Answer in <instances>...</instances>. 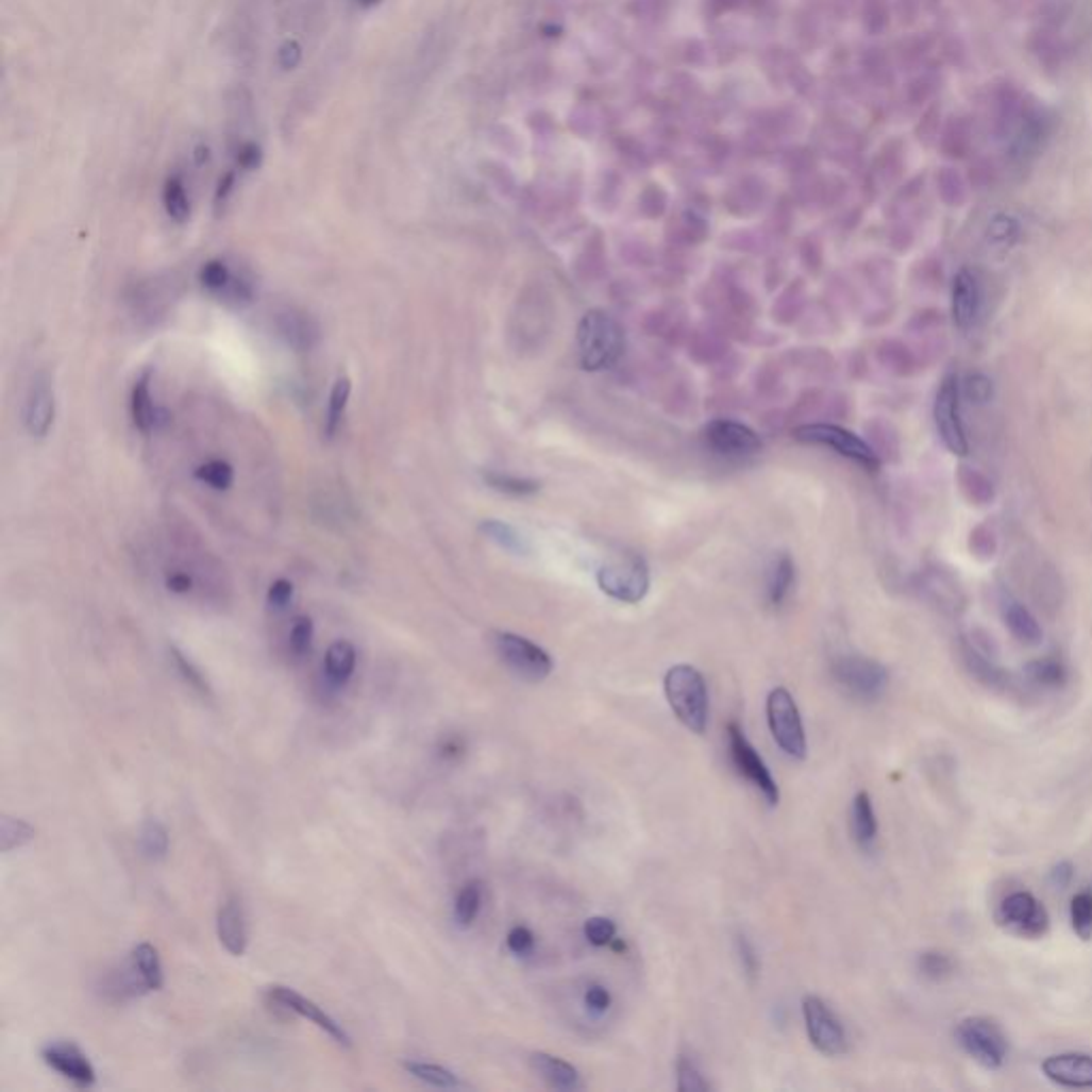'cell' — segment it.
I'll return each mask as SVG.
<instances>
[{
	"instance_id": "obj_1",
	"label": "cell",
	"mask_w": 1092,
	"mask_h": 1092,
	"mask_svg": "<svg viewBox=\"0 0 1092 1092\" xmlns=\"http://www.w3.org/2000/svg\"><path fill=\"white\" fill-rule=\"evenodd\" d=\"M578 363L587 372L615 368L625 352V331L615 316L604 309H589L576 331Z\"/></svg>"
},
{
	"instance_id": "obj_2",
	"label": "cell",
	"mask_w": 1092,
	"mask_h": 1092,
	"mask_svg": "<svg viewBox=\"0 0 1092 1092\" xmlns=\"http://www.w3.org/2000/svg\"><path fill=\"white\" fill-rule=\"evenodd\" d=\"M663 693L674 717L693 735H704L708 725V687L702 672L689 663L672 666L663 676Z\"/></svg>"
},
{
	"instance_id": "obj_3",
	"label": "cell",
	"mask_w": 1092,
	"mask_h": 1092,
	"mask_svg": "<svg viewBox=\"0 0 1092 1092\" xmlns=\"http://www.w3.org/2000/svg\"><path fill=\"white\" fill-rule=\"evenodd\" d=\"M600 589L617 602L636 604L649 593L651 576L646 561L634 553H619L598 570Z\"/></svg>"
},
{
	"instance_id": "obj_4",
	"label": "cell",
	"mask_w": 1092,
	"mask_h": 1092,
	"mask_svg": "<svg viewBox=\"0 0 1092 1092\" xmlns=\"http://www.w3.org/2000/svg\"><path fill=\"white\" fill-rule=\"evenodd\" d=\"M767 721L775 743L794 760L807 756L805 723L794 695L786 687H775L767 698Z\"/></svg>"
},
{
	"instance_id": "obj_5",
	"label": "cell",
	"mask_w": 1092,
	"mask_h": 1092,
	"mask_svg": "<svg viewBox=\"0 0 1092 1092\" xmlns=\"http://www.w3.org/2000/svg\"><path fill=\"white\" fill-rule=\"evenodd\" d=\"M725 737H727V752H730V760H733L737 773L745 782H750V786L767 801V805L777 807L779 799H782L779 786H777L773 773L769 771L767 762L760 758L756 747L745 737L743 727L737 721H730L725 727Z\"/></svg>"
},
{
	"instance_id": "obj_6",
	"label": "cell",
	"mask_w": 1092,
	"mask_h": 1092,
	"mask_svg": "<svg viewBox=\"0 0 1092 1092\" xmlns=\"http://www.w3.org/2000/svg\"><path fill=\"white\" fill-rule=\"evenodd\" d=\"M491 642L502 663L519 678L540 683L549 678L555 668L553 657L540 644L532 642L525 636L513 632H493Z\"/></svg>"
},
{
	"instance_id": "obj_7",
	"label": "cell",
	"mask_w": 1092,
	"mask_h": 1092,
	"mask_svg": "<svg viewBox=\"0 0 1092 1092\" xmlns=\"http://www.w3.org/2000/svg\"><path fill=\"white\" fill-rule=\"evenodd\" d=\"M835 683L852 698L873 702L888 689V670L877 659L864 655H841L833 661Z\"/></svg>"
},
{
	"instance_id": "obj_8",
	"label": "cell",
	"mask_w": 1092,
	"mask_h": 1092,
	"mask_svg": "<svg viewBox=\"0 0 1092 1092\" xmlns=\"http://www.w3.org/2000/svg\"><path fill=\"white\" fill-rule=\"evenodd\" d=\"M935 425L941 442L952 455H967L969 440L962 423V385L956 374H947L935 398Z\"/></svg>"
},
{
	"instance_id": "obj_9",
	"label": "cell",
	"mask_w": 1092,
	"mask_h": 1092,
	"mask_svg": "<svg viewBox=\"0 0 1092 1092\" xmlns=\"http://www.w3.org/2000/svg\"><path fill=\"white\" fill-rule=\"evenodd\" d=\"M960 1047L981 1066L998 1069L1007 1058V1037L1001 1026L988 1018H967L956 1028Z\"/></svg>"
},
{
	"instance_id": "obj_10",
	"label": "cell",
	"mask_w": 1092,
	"mask_h": 1092,
	"mask_svg": "<svg viewBox=\"0 0 1092 1092\" xmlns=\"http://www.w3.org/2000/svg\"><path fill=\"white\" fill-rule=\"evenodd\" d=\"M803 1018L811 1045L824 1056H843L847 1052V1032L826 1001L816 994L803 998Z\"/></svg>"
},
{
	"instance_id": "obj_11",
	"label": "cell",
	"mask_w": 1092,
	"mask_h": 1092,
	"mask_svg": "<svg viewBox=\"0 0 1092 1092\" xmlns=\"http://www.w3.org/2000/svg\"><path fill=\"white\" fill-rule=\"evenodd\" d=\"M794 438L799 442L826 447V449L839 453L841 457L867 468L869 472L879 470L877 453L862 438L852 434L850 430H843L837 425H803V427L794 430Z\"/></svg>"
},
{
	"instance_id": "obj_12",
	"label": "cell",
	"mask_w": 1092,
	"mask_h": 1092,
	"mask_svg": "<svg viewBox=\"0 0 1092 1092\" xmlns=\"http://www.w3.org/2000/svg\"><path fill=\"white\" fill-rule=\"evenodd\" d=\"M702 438L712 455L727 461L750 459L762 451V440L752 427L727 419L710 421L704 427Z\"/></svg>"
},
{
	"instance_id": "obj_13",
	"label": "cell",
	"mask_w": 1092,
	"mask_h": 1092,
	"mask_svg": "<svg viewBox=\"0 0 1092 1092\" xmlns=\"http://www.w3.org/2000/svg\"><path fill=\"white\" fill-rule=\"evenodd\" d=\"M998 924L1024 939H1039L1049 928V915L1045 907L1030 892H1013L998 905Z\"/></svg>"
},
{
	"instance_id": "obj_14",
	"label": "cell",
	"mask_w": 1092,
	"mask_h": 1092,
	"mask_svg": "<svg viewBox=\"0 0 1092 1092\" xmlns=\"http://www.w3.org/2000/svg\"><path fill=\"white\" fill-rule=\"evenodd\" d=\"M267 998L271 1005H275L278 1009H284L288 1013H295L299 1018H305L309 1020L312 1024H316L320 1030H324L335 1043L343 1045V1047H350L352 1045V1039L348 1035V1030L333 1018L329 1015L320 1005H316L314 1001H309L307 996H303L301 992H297L295 988H288V986H271L267 988Z\"/></svg>"
},
{
	"instance_id": "obj_15",
	"label": "cell",
	"mask_w": 1092,
	"mask_h": 1092,
	"mask_svg": "<svg viewBox=\"0 0 1092 1092\" xmlns=\"http://www.w3.org/2000/svg\"><path fill=\"white\" fill-rule=\"evenodd\" d=\"M44 1062L54 1069L58 1075H63L67 1081H71L78 1088H90L97 1083V1069L86 1056V1052L65 1039L50 1041L41 1047Z\"/></svg>"
},
{
	"instance_id": "obj_16",
	"label": "cell",
	"mask_w": 1092,
	"mask_h": 1092,
	"mask_svg": "<svg viewBox=\"0 0 1092 1092\" xmlns=\"http://www.w3.org/2000/svg\"><path fill=\"white\" fill-rule=\"evenodd\" d=\"M56 419V393L52 379L46 372H39L27 393L24 404V427L33 438H46Z\"/></svg>"
},
{
	"instance_id": "obj_17",
	"label": "cell",
	"mask_w": 1092,
	"mask_h": 1092,
	"mask_svg": "<svg viewBox=\"0 0 1092 1092\" xmlns=\"http://www.w3.org/2000/svg\"><path fill=\"white\" fill-rule=\"evenodd\" d=\"M981 284L969 269H960L952 282V318L960 331L975 326L981 314Z\"/></svg>"
},
{
	"instance_id": "obj_18",
	"label": "cell",
	"mask_w": 1092,
	"mask_h": 1092,
	"mask_svg": "<svg viewBox=\"0 0 1092 1092\" xmlns=\"http://www.w3.org/2000/svg\"><path fill=\"white\" fill-rule=\"evenodd\" d=\"M1043 1075L1062 1088H1092V1056L1088 1054H1056L1047 1056L1041 1064Z\"/></svg>"
},
{
	"instance_id": "obj_19",
	"label": "cell",
	"mask_w": 1092,
	"mask_h": 1092,
	"mask_svg": "<svg viewBox=\"0 0 1092 1092\" xmlns=\"http://www.w3.org/2000/svg\"><path fill=\"white\" fill-rule=\"evenodd\" d=\"M278 335L297 352H309L320 341V324L303 309L288 307L275 316Z\"/></svg>"
},
{
	"instance_id": "obj_20",
	"label": "cell",
	"mask_w": 1092,
	"mask_h": 1092,
	"mask_svg": "<svg viewBox=\"0 0 1092 1092\" xmlns=\"http://www.w3.org/2000/svg\"><path fill=\"white\" fill-rule=\"evenodd\" d=\"M216 933L222 947L231 956H243L248 950V920L237 898H226L216 915Z\"/></svg>"
},
{
	"instance_id": "obj_21",
	"label": "cell",
	"mask_w": 1092,
	"mask_h": 1092,
	"mask_svg": "<svg viewBox=\"0 0 1092 1092\" xmlns=\"http://www.w3.org/2000/svg\"><path fill=\"white\" fill-rule=\"evenodd\" d=\"M530 1064H532L534 1073L553 1090L570 1092V1090L583 1088L578 1069L559 1056H553L547 1052H534L530 1056Z\"/></svg>"
},
{
	"instance_id": "obj_22",
	"label": "cell",
	"mask_w": 1092,
	"mask_h": 1092,
	"mask_svg": "<svg viewBox=\"0 0 1092 1092\" xmlns=\"http://www.w3.org/2000/svg\"><path fill=\"white\" fill-rule=\"evenodd\" d=\"M1001 615H1003V621L1009 627L1011 636L1018 642H1022L1026 646H1037L1043 640V629H1041L1037 617L1020 600L1005 595L1001 600Z\"/></svg>"
},
{
	"instance_id": "obj_23",
	"label": "cell",
	"mask_w": 1092,
	"mask_h": 1092,
	"mask_svg": "<svg viewBox=\"0 0 1092 1092\" xmlns=\"http://www.w3.org/2000/svg\"><path fill=\"white\" fill-rule=\"evenodd\" d=\"M962 659L971 676L981 685L992 689H1005L1009 685V674L975 640L962 642Z\"/></svg>"
},
{
	"instance_id": "obj_24",
	"label": "cell",
	"mask_w": 1092,
	"mask_h": 1092,
	"mask_svg": "<svg viewBox=\"0 0 1092 1092\" xmlns=\"http://www.w3.org/2000/svg\"><path fill=\"white\" fill-rule=\"evenodd\" d=\"M356 670V649L348 640H335L329 644L322 661L324 681L333 689H341Z\"/></svg>"
},
{
	"instance_id": "obj_25",
	"label": "cell",
	"mask_w": 1092,
	"mask_h": 1092,
	"mask_svg": "<svg viewBox=\"0 0 1092 1092\" xmlns=\"http://www.w3.org/2000/svg\"><path fill=\"white\" fill-rule=\"evenodd\" d=\"M131 967H133V973L135 977L139 979L141 988L148 990V992H156L165 986V971H163V962H161V956H158V950L144 941L139 945L133 947V954H131Z\"/></svg>"
},
{
	"instance_id": "obj_26",
	"label": "cell",
	"mask_w": 1092,
	"mask_h": 1092,
	"mask_svg": "<svg viewBox=\"0 0 1092 1092\" xmlns=\"http://www.w3.org/2000/svg\"><path fill=\"white\" fill-rule=\"evenodd\" d=\"M879 824L869 792H858L852 803V835L860 850H873L877 841Z\"/></svg>"
},
{
	"instance_id": "obj_27",
	"label": "cell",
	"mask_w": 1092,
	"mask_h": 1092,
	"mask_svg": "<svg viewBox=\"0 0 1092 1092\" xmlns=\"http://www.w3.org/2000/svg\"><path fill=\"white\" fill-rule=\"evenodd\" d=\"M131 417L135 427L141 434H152L158 423L163 421L158 415V408L152 402L150 393V372H146L141 379H137L133 391H131Z\"/></svg>"
},
{
	"instance_id": "obj_28",
	"label": "cell",
	"mask_w": 1092,
	"mask_h": 1092,
	"mask_svg": "<svg viewBox=\"0 0 1092 1092\" xmlns=\"http://www.w3.org/2000/svg\"><path fill=\"white\" fill-rule=\"evenodd\" d=\"M163 207L167 216L178 224H184L190 218V195L186 178L180 171L169 173L163 184Z\"/></svg>"
},
{
	"instance_id": "obj_29",
	"label": "cell",
	"mask_w": 1092,
	"mask_h": 1092,
	"mask_svg": "<svg viewBox=\"0 0 1092 1092\" xmlns=\"http://www.w3.org/2000/svg\"><path fill=\"white\" fill-rule=\"evenodd\" d=\"M402 1066L406 1069V1073H410L415 1079L427 1083V1086H434V1088H442V1090H457V1088H464V1079L442 1066V1064H436V1062H425V1060H404Z\"/></svg>"
},
{
	"instance_id": "obj_30",
	"label": "cell",
	"mask_w": 1092,
	"mask_h": 1092,
	"mask_svg": "<svg viewBox=\"0 0 1092 1092\" xmlns=\"http://www.w3.org/2000/svg\"><path fill=\"white\" fill-rule=\"evenodd\" d=\"M928 595L941 610L950 615H958L967 604L960 585L950 574H933L928 583Z\"/></svg>"
},
{
	"instance_id": "obj_31",
	"label": "cell",
	"mask_w": 1092,
	"mask_h": 1092,
	"mask_svg": "<svg viewBox=\"0 0 1092 1092\" xmlns=\"http://www.w3.org/2000/svg\"><path fill=\"white\" fill-rule=\"evenodd\" d=\"M139 845H141V852L148 860L152 862H161L167 858L169 854V847H171V839H169V830L165 828V824H161L158 820L150 818L141 824V830H139Z\"/></svg>"
},
{
	"instance_id": "obj_32",
	"label": "cell",
	"mask_w": 1092,
	"mask_h": 1092,
	"mask_svg": "<svg viewBox=\"0 0 1092 1092\" xmlns=\"http://www.w3.org/2000/svg\"><path fill=\"white\" fill-rule=\"evenodd\" d=\"M1026 676L1030 683L1045 687V689H1058L1066 683V668L1058 657H1039L1032 659L1026 666Z\"/></svg>"
},
{
	"instance_id": "obj_33",
	"label": "cell",
	"mask_w": 1092,
	"mask_h": 1092,
	"mask_svg": "<svg viewBox=\"0 0 1092 1092\" xmlns=\"http://www.w3.org/2000/svg\"><path fill=\"white\" fill-rule=\"evenodd\" d=\"M481 907H483V884L478 879H472L468 881L459 892H457V898H455V909H453V915H455V922L461 926V928H468L474 924V920L478 918L481 913Z\"/></svg>"
},
{
	"instance_id": "obj_34",
	"label": "cell",
	"mask_w": 1092,
	"mask_h": 1092,
	"mask_svg": "<svg viewBox=\"0 0 1092 1092\" xmlns=\"http://www.w3.org/2000/svg\"><path fill=\"white\" fill-rule=\"evenodd\" d=\"M350 393H352L350 381L346 376L337 379L333 389H331L329 404H326V417H324V434H326V438H335V434H337V430H339V425L343 421Z\"/></svg>"
},
{
	"instance_id": "obj_35",
	"label": "cell",
	"mask_w": 1092,
	"mask_h": 1092,
	"mask_svg": "<svg viewBox=\"0 0 1092 1092\" xmlns=\"http://www.w3.org/2000/svg\"><path fill=\"white\" fill-rule=\"evenodd\" d=\"M37 837V828L20 818L5 816L0 820V850L3 854H10L14 850H20L29 845Z\"/></svg>"
},
{
	"instance_id": "obj_36",
	"label": "cell",
	"mask_w": 1092,
	"mask_h": 1092,
	"mask_svg": "<svg viewBox=\"0 0 1092 1092\" xmlns=\"http://www.w3.org/2000/svg\"><path fill=\"white\" fill-rule=\"evenodd\" d=\"M794 564L788 555H782L769 572V600L773 606H782L794 585Z\"/></svg>"
},
{
	"instance_id": "obj_37",
	"label": "cell",
	"mask_w": 1092,
	"mask_h": 1092,
	"mask_svg": "<svg viewBox=\"0 0 1092 1092\" xmlns=\"http://www.w3.org/2000/svg\"><path fill=\"white\" fill-rule=\"evenodd\" d=\"M958 483H960V489L962 493L969 498V502H973L975 506H986L992 502L994 498V487L992 483L988 481L986 474L973 470V468H960L958 472Z\"/></svg>"
},
{
	"instance_id": "obj_38",
	"label": "cell",
	"mask_w": 1092,
	"mask_h": 1092,
	"mask_svg": "<svg viewBox=\"0 0 1092 1092\" xmlns=\"http://www.w3.org/2000/svg\"><path fill=\"white\" fill-rule=\"evenodd\" d=\"M195 478L216 491H226L235 481V470L229 461L212 459L195 470Z\"/></svg>"
},
{
	"instance_id": "obj_39",
	"label": "cell",
	"mask_w": 1092,
	"mask_h": 1092,
	"mask_svg": "<svg viewBox=\"0 0 1092 1092\" xmlns=\"http://www.w3.org/2000/svg\"><path fill=\"white\" fill-rule=\"evenodd\" d=\"M483 534L493 540L495 544H500L502 549L510 551V553H525L527 551V542L525 538L508 523H502V521H485L481 525Z\"/></svg>"
},
{
	"instance_id": "obj_40",
	"label": "cell",
	"mask_w": 1092,
	"mask_h": 1092,
	"mask_svg": "<svg viewBox=\"0 0 1092 1092\" xmlns=\"http://www.w3.org/2000/svg\"><path fill=\"white\" fill-rule=\"evenodd\" d=\"M233 280H235V275L229 269V265L224 261H218V258H212V261L203 263L201 269H199V282L207 290H212V292L226 295V290L233 284Z\"/></svg>"
},
{
	"instance_id": "obj_41",
	"label": "cell",
	"mask_w": 1092,
	"mask_h": 1092,
	"mask_svg": "<svg viewBox=\"0 0 1092 1092\" xmlns=\"http://www.w3.org/2000/svg\"><path fill=\"white\" fill-rule=\"evenodd\" d=\"M1071 926L1083 941L1092 939V894L1079 892L1071 901Z\"/></svg>"
},
{
	"instance_id": "obj_42",
	"label": "cell",
	"mask_w": 1092,
	"mask_h": 1092,
	"mask_svg": "<svg viewBox=\"0 0 1092 1092\" xmlns=\"http://www.w3.org/2000/svg\"><path fill=\"white\" fill-rule=\"evenodd\" d=\"M676 1088L678 1092H706L710 1088L708 1079L689 1056H678L676 1060Z\"/></svg>"
},
{
	"instance_id": "obj_43",
	"label": "cell",
	"mask_w": 1092,
	"mask_h": 1092,
	"mask_svg": "<svg viewBox=\"0 0 1092 1092\" xmlns=\"http://www.w3.org/2000/svg\"><path fill=\"white\" fill-rule=\"evenodd\" d=\"M171 659L175 663V670L180 672V676L195 689L199 691L201 695H212V689H209V683L207 678L203 676V672L199 670V666H195L178 646H171Z\"/></svg>"
},
{
	"instance_id": "obj_44",
	"label": "cell",
	"mask_w": 1092,
	"mask_h": 1092,
	"mask_svg": "<svg viewBox=\"0 0 1092 1092\" xmlns=\"http://www.w3.org/2000/svg\"><path fill=\"white\" fill-rule=\"evenodd\" d=\"M485 481L495 491H502V493H508V495H530V493L538 491V483L536 481H527V478H519V476H510V474L487 472Z\"/></svg>"
},
{
	"instance_id": "obj_45",
	"label": "cell",
	"mask_w": 1092,
	"mask_h": 1092,
	"mask_svg": "<svg viewBox=\"0 0 1092 1092\" xmlns=\"http://www.w3.org/2000/svg\"><path fill=\"white\" fill-rule=\"evenodd\" d=\"M585 939L595 947H610V943L617 939V924L610 918L593 915L583 926Z\"/></svg>"
},
{
	"instance_id": "obj_46",
	"label": "cell",
	"mask_w": 1092,
	"mask_h": 1092,
	"mask_svg": "<svg viewBox=\"0 0 1092 1092\" xmlns=\"http://www.w3.org/2000/svg\"><path fill=\"white\" fill-rule=\"evenodd\" d=\"M314 642V621L305 615L297 617L288 632V646L297 657H303L309 653Z\"/></svg>"
},
{
	"instance_id": "obj_47",
	"label": "cell",
	"mask_w": 1092,
	"mask_h": 1092,
	"mask_svg": "<svg viewBox=\"0 0 1092 1092\" xmlns=\"http://www.w3.org/2000/svg\"><path fill=\"white\" fill-rule=\"evenodd\" d=\"M918 964L922 975L935 981H941L954 973V960L943 952H924Z\"/></svg>"
},
{
	"instance_id": "obj_48",
	"label": "cell",
	"mask_w": 1092,
	"mask_h": 1092,
	"mask_svg": "<svg viewBox=\"0 0 1092 1092\" xmlns=\"http://www.w3.org/2000/svg\"><path fill=\"white\" fill-rule=\"evenodd\" d=\"M506 945L508 950L515 954V956H530L536 947V935L523 926V924H517L508 930L506 935Z\"/></svg>"
},
{
	"instance_id": "obj_49",
	"label": "cell",
	"mask_w": 1092,
	"mask_h": 1092,
	"mask_svg": "<svg viewBox=\"0 0 1092 1092\" xmlns=\"http://www.w3.org/2000/svg\"><path fill=\"white\" fill-rule=\"evenodd\" d=\"M737 952H739V958H741V967L745 971L747 977L756 979L760 975V956H758V950L756 945L750 941L747 935H737Z\"/></svg>"
},
{
	"instance_id": "obj_50",
	"label": "cell",
	"mask_w": 1092,
	"mask_h": 1092,
	"mask_svg": "<svg viewBox=\"0 0 1092 1092\" xmlns=\"http://www.w3.org/2000/svg\"><path fill=\"white\" fill-rule=\"evenodd\" d=\"M583 1001H585V1007H587L591 1013H595V1015L606 1013V1011L610 1009V1005H612V996H610L608 988H606V986H602V984H598V981H593V984H589V986H587Z\"/></svg>"
},
{
	"instance_id": "obj_51",
	"label": "cell",
	"mask_w": 1092,
	"mask_h": 1092,
	"mask_svg": "<svg viewBox=\"0 0 1092 1092\" xmlns=\"http://www.w3.org/2000/svg\"><path fill=\"white\" fill-rule=\"evenodd\" d=\"M962 396L975 404H984L992 398V383L984 374H971L962 385Z\"/></svg>"
},
{
	"instance_id": "obj_52",
	"label": "cell",
	"mask_w": 1092,
	"mask_h": 1092,
	"mask_svg": "<svg viewBox=\"0 0 1092 1092\" xmlns=\"http://www.w3.org/2000/svg\"><path fill=\"white\" fill-rule=\"evenodd\" d=\"M292 595H295V585L288 578H278L269 585L267 604L273 610H284L292 602Z\"/></svg>"
},
{
	"instance_id": "obj_53",
	"label": "cell",
	"mask_w": 1092,
	"mask_h": 1092,
	"mask_svg": "<svg viewBox=\"0 0 1092 1092\" xmlns=\"http://www.w3.org/2000/svg\"><path fill=\"white\" fill-rule=\"evenodd\" d=\"M971 551L981 557V559H988L996 553V536L990 527L981 525L977 530L971 532Z\"/></svg>"
},
{
	"instance_id": "obj_54",
	"label": "cell",
	"mask_w": 1092,
	"mask_h": 1092,
	"mask_svg": "<svg viewBox=\"0 0 1092 1092\" xmlns=\"http://www.w3.org/2000/svg\"><path fill=\"white\" fill-rule=\"evenodd\" d=\"M195 585H197V578L188 570H169V572H165V587L171 593L188 595L195 589Z\"/></svg>"
},
{
	"instance_id": "obj_55",
	"label": "cell",
	"mask_w": 1092,
	"mask_h": 1092,
	"mask_svg": "<svg viewBox=\"0 0 1092 1092\" xmlns=\"http://www.w3.org/2000/svg\"><path fill=\"white\" fill-rule=\"evenodd\" d=\"M990 237L998 243H1011L1018 237V224L1009 216H998L990 224Z\"/></svg>"
},
{
	"instance_id": "obj_56",
	"label": "cell",
	"mask_w": 1092,
	"mask_h": 1092,
	"mask_svg": "<svg viewBox=\"0 0 1092 1092\" xmlns=\"http://www.w3.org/2000/svg\"><path fill=\"white\" fill-rule=\"evenodd\" d=\"M1071 879H1073V867H1071V862H1060V864H1056V867H1054V871H1052V884H1054L1056 888H1066V886L1071 884Z\"/></svg>"
},
{
	"instance_id": "obj_57",
	"label": "cell",
	"mask_w": 1092,
	"mask_h": 1092,
	"mask_svg": "<svg viewBox=\"0 0 1092 1092\" xmlns=\"http://www.w3.org/2000/svg\"><path fill=\"white\" fill-rule=\"evenodd\" d=\"M461 754H464V743H461L459 739H449V741H444V743H442V756H444L447 760H455V758H459Z\"/></svg>"
},
{
	"instance_id": "obj_58",
	"label": "cell",
	"mask_w": 1092,
	"mask_h": 1092,
	"mask_svg": "<svg viewBox=\"0 0 1092 1092\" xmlns=\"http://www.w3.org/2000/svg\"><path fill=\"white\" fill-rule=\"evenodd\" d=\"M381 3H383V0H354V5H356L358 10H363V12H370V10L379 7Z\"/></svg>"
}]
</instances>
